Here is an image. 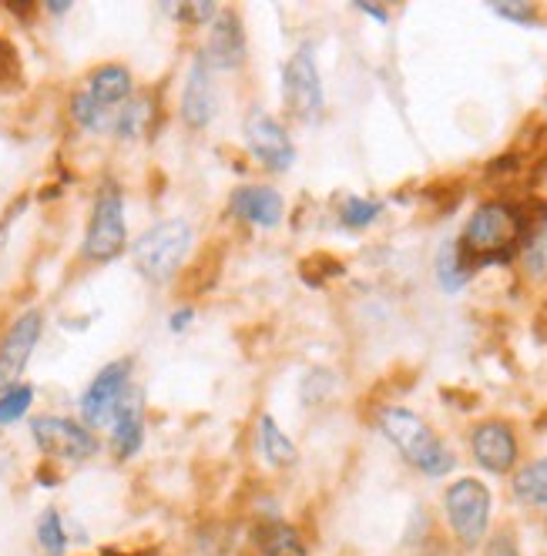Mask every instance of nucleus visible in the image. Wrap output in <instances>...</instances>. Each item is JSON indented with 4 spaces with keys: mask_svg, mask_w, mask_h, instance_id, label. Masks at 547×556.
<instances>
[{
    "mask_svg": "<svg viewBox=\"0 0 547 556\" xmlns=\"http://www.w3.org/2000/svg\"><path fill=\"white\" fill-rule=\"evenodd\" d=\"M527 245L524 215L511 202H487L467 222L460 242H453L457 258L467 275H474L484 265L511 262Z\"/></svg>",
    "mask_w": 547,
    "mask_h": 556,
    "instance_id": "1",
    "label": "nucleus"
},
{
    "mask_svg": "<svg viewBox=\"0 0 547 556\" xmlns=\"http://www.w3.org/2000/svg\"><path fill=\"white\" fill-rule=\"evenodd\" d=\"M380 432L394 443L410 466L426 476H447L453 469V453L440 443V435L430 429L420 416L400 406H386L380 413Z\"/></svg>",
    "mask_w": 547,
    "mask_h": 556,
    "instance_id": "2",
    "label": "nucleus"
},
{
    "mask_svg": "<svg viewBox=\"0 0 547 556\" xmlns=\"http://www.w3.org/2000/svg\"><path fill=\"white\" fill-rule=\"evenodd\" d=\"M188 245H191L188 222L169 218V222H159L154 228H148L138 238L132 249V258H135V268L141 271V278H148L154 286H165L178 275V268L188 255Z\"/></svg>",
    "mask_w": 547,
    "mask_h": 556,
    "instance_id": "3",
    "label": "nucleus"
},
{
    "mask_svg": "<svg viewBox=\"0 0 547 556\" xmlns=\"http://www.w3.org/2000/svg\"><path fill=\"white\" fill-rule=\"evenodd\" d=\"M128 245V228H125V198L119 185H104L95 198L91 225L85 235V258L88 262H111L114 255H122Z\"/></svg>",
    "mask_w": 547,
    "mask_h": 556,
    "instance_id": "4",
    "label": "nucleus"
},
{
    "mask_svg": "<svg viewBox=\"0 0 547 556\" xmlns=\"http://www.w3.org/2000/svg\"><path fill=\"white\" fill-rule=\"evenodd\" d=\"M447 520L453 536L463 546H477L487 536V523H490V490L481 480H457L447 496Z\"/></svg>",
    "mask_w": 547,
    "mask_h": 556,
    "instance_id": "5",
    "label": "nucleus"
},
{
    "mask_svg": "<svg viewBox=\"0 0 547 556\" xmlns=\"http://www.w3.org/2000/svg\"><path fill=\"white\" fill-rule=\"evenodd\" d=\"M283 98L286 108L299 117V122H312L320 117L326 98H323V81H320V67L309 48H299L286 67H283Z\"/></svg>",
    "mask_w": 547,
    "mask_h": 556,
    "instance_id": "6",
    "label": "nucleus"
},
{
    "mask_svg": "<svg viewBox=\"0 0 547 556\" xmlns=\"http://www.w3.org/2000/svg\"><path fill=\"white\" fill-rule=\"evenodd\" d=\"M128 376H132V359L108 363L91 386L82 395V416L91 429H104L119 416L125 395H128Z\"/></svg>",
    "mask_w": 547,
    "mask_h": 556,
    "instance_id": "7",
    "label": "nucleus"
},
{
    "mask_svg": "<svg viewBox=\"0 0 547 556\" xmlns=\"http://www.w3.org/2000/svg\"><path fill=\"white\" fill-rule=\"evenodd\" d=\"M243 135H246V144H249L252 157H256V162H262L269 172H289L293 168L296 148H293L289 135H286V128L272 114H265L259 108L249 111Z\"/></svg>",
    "mask_w": 547,
    "mask_h": 556,
    "instance_id": "8",
    "label": "nucleus"
},
{
    "mask_svg": "<svg viewBox=\"0 0 547 556\" xmlns=\"http://www.w3.org/2000/svg\"><path fill=\"white\" fill-rule=\"evenodd\" d=\"M30 432H34V443L41 446V453L51 456V459L82 463V459L95 456V450H98L95 435L85 426H77L71 419H61V416L34 419Z\"/></svg>",
    "mask_w": 547,
    "mask_h": 556,
    "instance_id": "9",
    "label": "nucleus"
},
{
    "mask_svg": "<svg viewBox=\"0 0 547 556\" xmlns=\"http://www.w3.org/2000/svg\"><path fill=\"white\" fill-rule=\"evenodd\" d=\"M41 329H45V315L37 308L24 312L21 319L8 329L4 342H0V392L17 386L21 372L30 363V352H34L37 339H41Z\"/></svg>",
    "mask_w": 547,
    "mask_h": 556,
    "instance_id": "10",
    "label": "nucleus"
},
{
    "mask_svg": "<svg viewBox=\"0 0 547 556\" xmlns=\"http://www.w3.org/2000/svg\"><path fill=\"white\" fill-rule=\"evenodd\" d=\"M471 450L474 459L487 469V472H511L518 463V440H514V429L500 422V419H487L481 426H474L471 432Z\"/></svg>",
    "mask_w": 547,
    "mask_h": 556,
    "instance_id": "11",
    "label": "nucleus"
},
{
    "mask_svg": "<svg viewBox=\"0 0 547 556\" xmlns=\"http://www.w3.org/2000/svg\"><path fill=\"white\" fill-rule=\"evenodd\" d=\"M215 108H219V98L212 85V67L206 64V58H195L185 77V91H182V122L195 131H202L212 125Z\"/></svg>",
    "mask_w": 547,
    "mask_h": 556,
    "instance_id": "12",
    "label": "nucleus"
},
{
    "mask_svg": "<svg viewBox=\"0 0 547 556\" xmlns=\"http://www.w3.org/2000/svg\"><path fill=\"white\" fill-rule=\"evenodd\" d=\"M206 64L209 67H243L246 61V34L243 21L228 11H219L209 30V45H206Z\"/></svg>",
    "mask_w": 547,
    "mask_h": 556,
    "instance_id": "13",
    "label": "nucleus"
},
{
    "mask_svg": "<svg viewBox=\"0 0 547 556\" xmlns=\"http://www.w3.org/2000/svg\"><path fill=\"white\" fill-rule=\"evenodd\" d=\"M228 212L239 215L249 225L259 228H276L283 222V198L272 188H236L228 198Z\"/></svg>",
    "mask_w": 547,
    "mask_h": 556,
    "instance_id": "14",
    "label": "nucleus"
},
{
    "mask_svg": "<svg viewBox=\"0 0 547 556\" xmlns=\"http://www.w3.org/2000/svg\"><path fill=\"white\" fill-rule=\"evenodd\" d=\"M85 94H88L98 108L119 114V111L132 101V74H128L122 64H104V67H98V71L88 77Z\"/></svg>",
    "mask_w": 547,
    "mask_h": 556,
    "instance_id": "15",
    "label": "nucleus"
},
{
    "mask_svg": "<svg viewBox=\"0 0 547 556\" xmlns=\"http://www.w3.org/2000/svg\"><path fill=\"white\" fill-rule=\"evenodd\" d=\"M111 446H114V456L119 459H128L141 450V440H145V409H141V395H125V403L119 409L111 422Z\"/></svg>",
    "mask_w": 547,
    "mask_h": 556,
    "instance_id": "16",
    "label": "nucleus"
},
{
    "mask_svg": "<svg viewBox=\"0 0 547 556\" xmlns=\"http://www.w3.org/2000/svg\"><path fill=\"white\" fill-rule=\"evenodd\" d=\"M256 543L262 549V556H309L302 536L283 523V520H269L256 530Z\"/></svg>",
    "mask_w": 547,
    "mask_h": 556,
    "instance_id": "17",
    "label": "nucleus"
},
{
    "mask_svg": "<svg viewBox=\"0 0 547 556\" xmlns=\"http://www.w3.org/2000/svg\"><path fill=\"white\" fill-rule=\"evenodd\" d=\"M259 453H262V459L269 466H293L299 459L293 440L276 426V419H272V416L259 419Z\"/></svg>",
    "mask_w": 547,
    "mask_h": 556,
    "instance_id": "18",
    "label": "nucleus"
},
{
    "mask_svg": "<svg viewBox=\"0 0 547 556\" xmlns=\"http://www.w3.org/2000/svg\"><path fill=\"white\" fill-rule=\"evenodd\" d=\"M514 496L527 506H547V459L527 463L514 472Z\"/></svg>",
    "mask_w": 547,
    "mask_h": 556,
    "instance_id": "19",
    "label": "nucleus"
},
{
    "mask_svg": "<svg viewBox=\"0 0 547 556\" xmlns=\"http://www.w3.org/2000/svg\"><path fill=\"white\" fill-rule=\"evenodd\" d=\"M151 122V101L148 98H135L119 111V122H114V135L119 138H141L148 131Z\"/></svg>",
    "mask_w": 547,
    "mask_h": 556,
    "instance_id": "20",
    "label": "nucleus"
},
{
    "mask_svg": "<svg viewBox=\"0 0 547 556\" xmlns=\"http://www.w3.org/2000/svg\"><path fill=\"white\" fill-rule=\"evenodd\" d=\"M37 543L48 556H64L67 549V533H64V523H61V513L58 509H45L41 523H37Z\"/></svg>",
    "mask_w": 547,
    "mask_h": 556,
    "instance_id": "21",
    "label": "nucleus"
},
{
    "mask_svg": "<svg viewBox=\"0 0 547 556\" xmlns=\"http://www.w3.org/2000/svg\"><path fill=\"white\" fill-rule=\"evenodd\" d=\"M34 403V389L30 386H14L8 392H0V426L17 422Z\"/></svg>",
    "mask_w": 547,
    "mask_h": 556,
    "instance_id": "22",
    "label": "nucleus"
},
{
    "mask_svg": "<svg viewBox=\"0 0 547 556\" xmlns=\"http://www.w3.org/2000/svg\"><path fill=\"white\" fill-rule=\"evenodd\" d=\"M376 215H380V202H370V198H357V194H349L339 208V218L349 228H366L376 222Z\"/></svg>",
    "mask_w": 547,
    "mask_h": 556,
    "instance_id": "23",
    "label": "nucleus"
},
{
    "mask_svg": "<svg viewBox=\"0 0 547 556\" xmlns=\"http://www.w3.org/2000/svg\"><path fill=\"white\" fill-rule=\"evenodd\" d=\"M343 275V262H336L333 255H312L302 262V278L309 286H323L326 278H336Z\"/></svg>",
    "mask_w": 547,
    "mask_h": 556,
    "instance_id": "24",
    "label": "nucleus"
},
{
    "mask_svg": "<svg viewBox=\"0 0 547 556\" xmlns=\"http://www.w3.org/2000/svg\"><path fill=\"white\" fill-rule=\"evenodd\" d=\"M437 268H440V286H444L447 292L460 289V286L467 282V278H471V275L463 271V265H460V258H457V249H453V245H447V249L440 252Z\"/></svg>",
    "mask_w": 547,
    "mask_h": 556,
    "instance_id": "25",
    "label": "nucleus"
},
{
    "mask_svg": "<svg viewBox=\"0 0 547 556\" xmlns=\"http://www.w3.org/2000/svg\"><path fill=\"white\" fill-rule=\"evenodd\" d=\"M175 17L185 21V24H209V21L219 17V8H215V4H202V0H195V4L175 8Z\"/></svg>",
    "mask_w": 547,
    "mask_h": 556,
    "instance_id": "26",
    "label": "nucleus"
},
{
    "mask_svg": "<svg viewBox=\"0 0 547 556\" xmlns=\"http://www.w3.org/2000/svg\"><path fill=\"white\" fill-rule=\"evenodd\" d=\"M494 14H500L507 21H518V24H534L537 21V8L524 4V0H514V4H494Z\"/></svg>",
    "mask_w": 547,
    "mask_h": 556,
    "instance_id": "27",
    "label": "nucleus"
},
{
    "mask_svg": "<svg viewBox=\"0 0 547 556\" xmlns=\"http://www.w3.org/2000/svg\"><path fill=\"white\" fill-rule=\"evenodd\" d=\"M484 556H521V549H518V543H514L511 536L500 533V536H494V540L487 543Z\"/></svg>",
    "mask_w": 547,
    "mask_h": 556,
    "instance_id": "28",
    "label": "nucleus"
},
{
    "mask_svg": "<svg viewBox=\"0 0 547 556\" xmlns=\"http://www.w3.org/2000/svg\"><path fill=\"white\" fill-rule=\"evenodd\" d=\"M14 71V51H11V45L0 37V81H8V74Z\"/></svg>",
    "mask_w": 547,
    "mask_h": 556,
    "instance_id": "29",
    "label": "nucleus"
},
{
    "mask_svg": "<svg viewBox=\"0 0 547 556\" xmlns=\"http://www.w3.org/2000/svg\"><path fill=\"white\" fill-rule=\"evenodd\" d=\"M534 336H537L540 342H547V299L537 305V315H534Z\"/></svg>",
    "mask_w": 547,
    "mask_h": 556,
    "instance_id": "30",
    "label": "nucleus"
},
{
    "mask_svg": "<svg viewBox=\"0 0 547 556\" xmlns=\"http://www.w3.org/2000/svg\"><path fill=\"white\" fill-rule=\"evenodd\" d=\"M191 315H195V312H191L188 305H185V308H178V312H172V319H169V323H172V329H175V332H182V329H185V323H191Z\"/></svg>",
    "mask_w": 547,
    "mask_h": 556,
    "instance_id": "31",
    "label": "nucleus"
},
{
    "mask_svg": "<svg viewBox=\"0 0 547 556\" xmlns=\"http://www.w3.org/2000/svg\"><path fill=\"white\" fill-rule=\"evenodd\" d=\"M360 11H366V14H373L376 21H386V11H380V8H373V4H357Z\"/></svg>",
    "mask_w": 547,
    "mask_h": 556,
    "instance_id": "32",
    "label": "nucleus"
},
{
    "mask_svg": "<svg viewBox=\"0 0 547 556\" xmlns=\"http://www.w3.org/2000/svg\"><path fill=\"white\" fill-rule=\"evenodd\" d=\"M104 556H154V553H119V549H104Z\"/></svg>",
    "mask_w": 547,
    "mask_h": 556,
    "instance_id": "33",
    "label": "nucleus"
}]
</instances>
